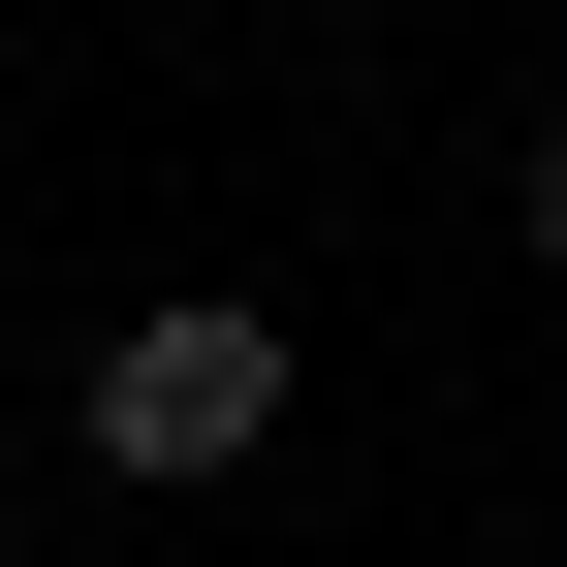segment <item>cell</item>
Masks as SVG:
<instances>
[{
  "mask_svg": "<svg viewBox=\"0 0 567 567\" xmlns=\"http://www.w3.org/2000/svg\"><path fill=\"white\" fill-rule=\"evenodd\" d=\"M505 221H536V284H567V126H536V158H505Z\"/></svg>",
  "mask_w": 567,
  "mask_h": 567,
  "instance_id": "cell-2",
  "label": "cell"
},
{
  "mask_svg": "<svg viewBox=\"0 0 567 567\" xmlns=\"http://www.w3.org/2000/svg\"><path fill=\"white\" fill-rule=\"evenodd\" d=\"M473 567H505V536H473Z\"/></svg>",
  "mask_w": 567,
  "mask_h": 567,
  "instance_id": "cell-4",
  "label": "cell"
},
{
  "mask_svg": "<svg viewBox=\"0 0 567 567\" xmlns=\"http://www.w3.org/2000/svg\"><path fill=\"white\" fill-rule=\"evenodd\" d=\"M0 567H32V505H0Z\"/></svg>",
  "mask_w": 567,
  "mask_h": 567,
  "instance_id": "cell-3",
  "label": "cell"
},
{
  "mask_svg": "<svg viewBox=\"0 0 567 567\" xmlns=\"http://www.w3.org/2000/svg\"><path fill=\"white\" fill-rule=\"evenodd\" d=\"M95 473H126V505H221V473H284V316H252V284H158V316L95 347Z\"/></svg>",
  "mask_w": 567,
  "mask_h": 567,
  "instance_id": "cell-1",
  "label": "cell"
}]
</instances>
